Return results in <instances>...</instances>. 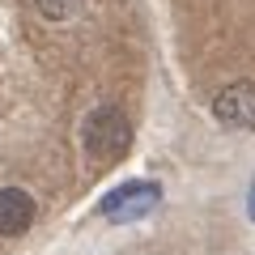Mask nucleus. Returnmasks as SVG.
<instances>
[{"label": "nucleus", "mask_w": 255, "mask_h": 255, "mask_svg": "<svg viewBox=\"0 0 255 255\" xmlns=\"http://www.w3.org/2000/svg\"><path fill=\"white\" fill-rule=\"evenodd\" d=\"M81 140L94 162H119L128 153V145H132V124H128V115L119 107H98L85 119Z\"/></svg>", "instance_id": "1"}, {"label": "nucleus", "mask_w": 255, "mask_h": 255, "mask_svg": "<svg viewBox=\"0 0 255 255\" xmlns=\"http://www.w3.org/2000/svg\"><path fill=\"white\" fill-rule=\"evenodd\" d=\"M157 204H162V187H157L153 179H132V183H119L115 191H107L102 204H98V213L107 221H115V226H124V221L149 217Z\"/></svg>", "instance_id": "2"}, {"label": "nucleus", "mask_w": 255, "mask_h": 255, "mask_svg": "<svg viewBox=\"0 0 255 255\" xmlns=\"http://www.w3.org/2000/svg\"><path fill=\"white\" fill-rule=\"evenodd\" d=\"M213 115L230 128H243V132H255V81H234L226 90H217L213 98Z\"/></svg>", "instance_id": "3"}, {"label": "nucleus", "mask_w": 255, "mask_h": 255, "mask_svg": "<svg viewBox=\"0 0 255 255\" xmlns=\"http://www.w3.org/2000/svg\"><path fill=\"white\" fill-rule=\"evenodd\" d=\"M34 226V196L21 187H0V238H17Z\"/></svg>", "instance_id": "4"}, {"label": "nucleus", "mask_w": 255, "mask_h": 255, "mask_svg": "<svg viewBox=\"0 0 255 255\" xmlns=\"http://www.w3.org/2000/svg\"><path fill=\"white\" fill-rule=\"evenodd\" d=\"M34 4H38V13H43V17L64 21V17H73V13H77V4H81V0H34Z\"/></svg>", "instance_id": "5"}, {"label": "nucleus", "mask_w": 255, "mask_h": 255, "mask_svg": "<svg viewBox=\"0 0 255 255\" xmlns=\"http://www.w3.org/2000/svg\"><path fill=\"white\" fill-rule=\"evenodd\" d=\"M247 217L255 221V183H251V191H247Z\"/></svg>", "instance_id": "6"}]
</instances>
